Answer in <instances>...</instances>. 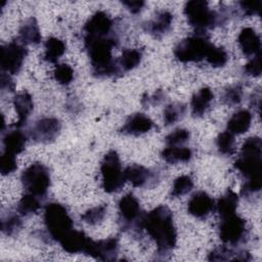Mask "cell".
I'll return each mask as SVG.
<instances>
[{"label":"cell","instance_id":"43","mask_svg":"<svg viewBox=\"0 0 262 262\" xmlns=\"http://www.w3.org/2000/svg\"><path fill=\"white\" fill-rule=\"evenodd\" d=\"M122 3L128 8V10L131 12V13H138L140 12V10L142 9V7L144 6L145 2L144 1H141V0H125V1H122Z\"/></svg>","mask_w":262,"mask_h":262},{"label":"cell","instance_id":"6","mask_svg":"<svg viewBox=\"0 0 262 262\" xmlns=\"http://www.w3.org/2000/svg\"><path fill=\"white\" fill-rule=\"evenodd\" d=\"M100 172L102 188L105 192L113 193L123 188L126 179L117 151L110 150L103 157L100 165Z\"/></svg>","mask_w":262,"mask_h":262},{"label":"cell","instance_id":"29","mask_svg":"<svg viewBox=\"0 0 262 262\" xmlns=\"http://www.w3.org/2000/svg\"><path fill=\"white\" fill-rule=\"evenodd\" d=\"M142 53L138 49H125L118 60L119 68L124 71H131L136 68L141 61Z\"/></svg>","mask_w":262,"mask_h":262},{"label":"cell","instance_id":"11","mask_svg":"<svg viewBox=\"0 0 262 262\" xmlns=\"http://www.w3.org/2000/svg\"><path fill=\"white\" fill-rule=\"evenodd\" d=\"M114 21L103 11H96L92 14L84 26V38L107 37L112 31Z\"/></svg>","mask_w":262,"mask_h":262},{"label":"cell","instance_id":"7","mask_svg":"<svg viewBox=\"0 0 262 262\" xmlns=\"http://www.w3.org/2000/svg\"><path fill=\"white\" fill-rule=\"evenodd\" d=\"M20 180L27 192L38 198L44 196L50 186L49 171L42 163H34L30 165L23 171Z\"/></svg>","mask_w":262,"mask_h":262},{"label":"cell","instance_id":"2","mask_svg":"<svg viewBox=\"0 0 262 262\" xmlns=\"http://www.w3.org/2000/svg\"><path fill=\"white\" fill-rule=\"evenodd\" d=\"M114 37L84 38L85 47L90 57L93 73L99 77L113 76L120 72L117 61L113 59L112 50L117 45Z\"/></svg>","mask_w":262,"mask_h":262},{"label":"cell","instance_id":"3","mask_svg":"<svg viewBox=\"0 0 262 262\" xmlns=\"http://www.w3.org/2000/svg\"><path fill=\"white\" fill-rule=\"evenodd\" d=\"M44 223L50 237L58 242L73 227V220L66 207L59 203H49L44 210Z\"/></svg>","mask_w":262,"mask_h":262},{"label":"cell","instance_id":"33","mask_svg":"<svg viewBox=\"0 0 262 262\" xmlns=\"http://www.w3.org/2000/svg\"><path fill=\"white\" fill-rule=\"evenodd\" d=\"M193 187V181L191 177L187 175H182L179 176L175 179L172 190H171V195L174 198H178L181 195H184L188 193Z\"/></svg>","mask_w":262,"mask_h":262},{"label":"cell","instance_id":"37","mask_svg":"<svg viewBox=\"0 0 262 262\" xmlns=\"http://www.w3.org/2000/svg\"><path fill=\"white\" fill-rule=\"evenodd\" d=\"M21 226V220L18 215L9 214L1 220V230L6 235H12Z\"/></svg>","mask_w":262,"mask_h":262},{"label":"cell","instance_id":"16","mask_svg":"<svg viewBox=\"0 0 262 262\" xmlns=\"http://www.w3.org/2000/svg\"><path fill=\"white\" fill-rule=\"evenodd\" d=\"M154 127V122L144 114L137 113L128 118L120 131L126 135L138 136L148 132Z\"/></svg>","mask_w":262,"mask_h":262},{"label":"cell","instance_id":"27","mask_svg":"<svg viewBox=\"0 0 262 262\" xmlns=\"http://www.w3.org/2000/svg\"><path fill=\"white\" fill-rule=\"evenodd\" d=\"M161 156L167 163L176 164L180 162H188L192 157V151L188 147L169 146L162 150Z\"/></svg>","mask_w":262,"mask_h":262},{"label":"cell","instance_id":"41","mask_svg":"<svg viewBox=\"0 0 262 262\" xmlns=\"http://www.w3.org/2000/svg\"><path fill=\"white\" fill-rule=\"evenodd\" d=\"M244 71L247 75L252 77H259L262 72V66H261V54L258 53L255 55L253 59H251L247 64L244 67Z\"/></svg>","mask_w":262,"mask_h":262},{"label":"cell","instance_id":"4","mask_svg":"<svg viewBox=\"0 0 262 262\" xmlns=\"http://www.w3.org/2000/svg\"><path fill=\"white\" fill-rule=\"evenodd\" d=\"M183 11L188 24L193 27L198 33H204V31L212 29L218 24L219 15L216 11L210 9L207 1H188L185 3Z\"/></svg>","mask_w":262,"mask_h":262},{"label":"cell","instance_id":"12","mask_svg":"<svg viewBox=\"0 0 262 262\" xmlns=\"http://www.w3.org/2000/svg\"><path fill=\"white\" fill-rule=\"evenodd\" d=\"M58 243L60 244L61 248L70 254L83 253L87 255L92 239L88 237L83 231L73 228L67 234H64L58 241Z\"/></svg>","mask_w":262,"mask_h":262},{"label":"cell","instance_id":"5","mask_svg":"<svg viewBox=\"0 0 262 262\" xmlns=\"http://www.w3.org/2000/svg\"><path fill=\"white\" fill-rule=\"evenodd\" d=\"M211 45L203 33H196L180 41L174 49V55L181 62H198L206 58Z\"/></svg>","mask_w":262,"mask_h":262},{"label":"cell","instance_id":"30","mask_svg":"<svg viewBox=\"0 0 262 262\" xmlns=\"http://www.w3.org/2000/svg\"><path fill=\"white\" fill-rule=\"evenodd\" d=\"M40 207L41 204L38 196L31 193H26L18 202L17 211L23 216H29L36 213L40 209Z\"/></svg>","mask_w":262,"mask_h":262},{"label":"cell","instance_id":"42","mask_svg":"<svg viewBox=\"0 0 262 262\" xmlns=\"http://www.w3.org/2000/svg\"><path fill=\"white\" fill-rule=\"evenodd\" d=\"M241 10L244 15L246 16H251L254 14H260V9H261V0L257 1H241L239 3Z\"/></svg>","mask_w":262,"mask_h":262},{"label":"cell","instance_id":"20","mask_svg":"<svg viewBox=\"0 0 262 262\" xmlns=\"http://www.w3.org/2000/svg\"><path fill=\"white\" fill-rule=\"evenodd\" d=\"M214 98V94L209 87H203L195 92L191 98V113L194 117L203 116L210 106Z\"/></svg>","mask_w":262,"mask_h":262},{"label":"cell","instance_id":"13","mask_svg":"<svg viewBox=\"0 0 262 262\" xmlns=\"http://www.w3.org/2000/svg\"><path fill=\"white\" fill-rule=\"evenodd\" d=\"M118 207L120 219L121 222L124 223V226H129L132 222H135L140 218V205L134 194L127 193L122 196Z\"/></svg>","mask_w":262,"mask_h":262},{"label":"cell","instance_id":"25","mask_svg":"<svg viewBox=\"0 0 262 262\" xmlns=\"http://www.w3.org/2000/svg\"><path fill=\"white\" fill-rule=\"evenodd\" d=\"M125 179L135 187H141L150 179V171L140 165H131L124 170Z\"/></svg>","mask_w":262,"mask_h":262},{"label":"cell","instance_id":"24","mask_svg":"<svg viewBox=\"0 0 262 262\" xmlns=\"http://www.w3.org/2000/svg\"><path fill=\"white\" fill-rule=\"evenodd\" d=\"M27 137L23 132L18 130L10 131L3 137L4 152H8L14 156L18 155L25 149Z\"/></svg>","mask_w":262,"mask_h":262},{"label":"cell","instance_id":"14","mask_svg":"<svg viewBox=\"0 0 262 262\" xmlns=\"http://www.w3.org/2000/svg\"><path fill=\"white\" fill-rule=\"evenodd\" d=\"M214 209V200L205 191H198L188 201L187 211L195 218H205Z\"/></svg>","mask_w":262,"mask_h":262},{"label":"cell","instance_id":"17","mask_svg":"<svg viewBox=\"0 0 262 262\" xmlns=\"http://www.w3.org/2000/svg\"><path fill=\"white\" fill-rule=\"evenodd\" d=\"M243 53L246 56L257 55L260 53L261 41L259 35L252 28H244L237 38Z\"/></svg>","mask_w":262,"mask_h":262},{"label":"cell","instance_id":"1","mask_svg":"<svg viewBox=\"0 0 262 262\" xmlns=\"http://www.w3.org/2000/svg\"><path fill=\"white\" fill-rule=\"evenodd\" d=\"M137 225H139V228H143L155 241L160 254H168L175 248L177 231L174 225L173 214L168 207L161 205L142 215Z\"/></svg>","mask_w":262,"mask_h":262},{"label":"cell","instance_id":"31","mask_svg":"<svg viewBox=\"0 0 262 262\" xmlns=\"http://www.w3.org/2000/svg\"><path fill=\"white\" fill-rule=\"evenodd\" d=\"M206 60L214 68L223 67L228 60V54L223 47H217L215 45H211L208 53L206 55Z\"/></svg>","mask_w":262,"mask_h":262},{"label":"cell","instance_id":"9","mask_svg":"<svg viewBox=\"0 0 262 262\" xmlns=\"http://www.w3.org/2000/svg\"><path fill=\"white\" fill-rule=\"evenodd\" d=\"M247 235L246 220L236 214L222 218L219 225V237L224 244L236 245Z\"/></svg>","mask_w":262,"mask_h":262},{"label":"cell","instance_id":"26","mask_svg":"<svg viewBox=\"0 0 262 262\" xmlns=\"http://www.w3.org/2000/svg\"><path fill=\"white\" fill-rule=\"evenodd\" d=\"M238 205V196L237 194L232 191L231 189H228L217 202L216 208L221 218L230 216L232 214H235L236 208Z\"/></svg>","mask_w":262,"mask_h":262},{"label":"cell","instance_id":"22","mask_svg":"<svg viewBox=\"0 0 262 262\" xmlns=\"http://www.w3.org/2000/svg\"><path fill=\"white\" fill-rule=\"evenodd\" d=\"M41 33L35 17L27 19L19 29V39L23 44L35 45L41 41Z\"/></svg>","mask_w":262,"mask_h":262},{"label":"cell","instance_id":"34","mask_svg":"<svg viewBox=\"0 0 262 262\" xmlns=\"http://www.w3.org/2000/svg\"><path fill=\"white\" fill-rule=\"evenodd\" d=\"M185 106L182 103H171L164 110V122L166 125H172L183 117Z\"/></svg>","mask_w":262,"mask_h":262},{"label":"cell","instance_id":"44","mask_svg":"<svg viewBox=\"0 0 262 262\" xmlns=\"http://www.w3.org/2000/svg\"><path fill=\"white\" fill-rule=\"evenodd\" d=\"M1 88L2 89H7L9 91H12L14 88V84L12 82V80L10 79V77L8 75H6V73H2L1 75Z\"/></svg>","mask_w":262,"mask_h":262},{"label":"cell","instance_id":"8","mask_svg":"<svg viewBox=\"0 0 262 262\" xmlns=\"http://www.w3.org/2000/svg\"><path fill=\"white\" fill-rule=\"evenodd\" d=\"M27 54V48L23 43L17 41H12L2 45L0 57L2 71L7 74H17L24 64Z\"/></svg>","mask_w":262,"mask_h":262},{"label":"cell","instance_id":"38","mask_svg":"<svg viewBox=\"0 0 262 262\" xmlns=\"http://www.w3.org/2000/svg\"><path fill=\"white\" fill-rule=\"evenodd\" d=\"M189 136H190V134H189L188 130L178 128L166 136V143L169 146H175L178 144H182L189 139Z\"/></svg>","mask_w":262,"mask_h":262},{"label":"cell","instance_id":"35","mask_svg":"<svg viewBox=\"0 0 262 262\" xmlns=\"http://www.w3.org/2000/svg\"><path fill=\"white\" fill-rule=\"evenodd\" d=\"M106 206L105 205H100V206H96L93 207L89 210H87L82 216L81 219L90 224V225H95L99 222H101L106 214Z\"/></svg>","mask_w":262,"mask_h":262},{"label":"cell","instance_id":"19","mask_svg":"<svg viewBox=\"0 0 262 262\" xmlns=\"http://www.w3.org/2000/svg\"><path fill=\"white\" fill-rule=\"evenodd\" d=\"M12 103H13V106H14L15 112L18 117V120H17V123L15 124V126L20 127L24 125V123H26L27 119L29 118L30 114L32 113V111L34 108L33 98L28 92L24 91V92L17 93L13 97Z\"/></svg>","mask_w":262,"mask_h":262},{"label":"cell","instance_id":"39","mask_svg":"<svg viewBox=\"0 0 262 262\" xmlns=\"http://www.w3.org/2000/svg\"><path fill=\"white\" fill-rule=\"evenodd\" d=\"M17 168L16 159L14 155L3 152L0 158V172L2 175H8L14 172Z\"/></svg>","mask_w":262,"mask_h":262},{"label":"cell","instance_id":"10","mask_svg":"<svg viewBox=\"0 0 262 262\" xmlns=\"http://www.w3.org/2000/svg\"><path fill=\"white\" fill-rule=\"evenodd\" d=\"M61 123L58 119L52 117H45L39 119L31 128L30 135L33 140L42 143L53 141L59 134Z\"/></svg>","mask_w":262,"mask_h":262},{"label":"cell","instance_id":"32","mask_svg":"<svg viewBox=\"0 0 262 262\" xmlns=\"http://www.w3.org/2000/svg\"><path fill=\"white\" fill-rule=\"evenodd\" d=\"M216 144L219 152L225 156H231L235 150L234 136L229 131H224L220 133L216 139Z\"/></svg>","mask_w":262,"mask_h":262},{"label":"cell","instance_id":"23","mask_svg":"<svg viewBox=\"0 0 262 262\" xmlns=\"http://www.w3.org/2000/svg\"><path fill=\"white\" fill-rule=\"evenodd\" d=\"M250 254L246 251H234L225 246L214 249L208 256L210 261H225V260H235V261H248L250 260Z\"/></svg>","mask_w":262,"mask_h":262},{"label":"cell","instance_id":"40","mask_svg":"<svg viewBox=\"0 0 262 262\" xmlns=\"http://www.w3.org/2000/svg\"><path fill=\"white\" fill-rule=\"evenodd\" d=\"M243 96V89L239 85L231 86L227 88L223 95V100L229 105H234L241 102Z\"/></svg>","mask_w":262,"mask_h":262},{"label":"cell","instance_id":"21","mask_svg":"<svg viewBox=\"0 0 262 262\" xmlns=\"http://www.w3.org/2000/svg\"><path fill=\"white\" fill-rule=\"evenodd\" d=\"M252 114L248 110H241L233 114L227 122V131L232 134H243L251 126Z\"/></svg>","mask_w":262,"mask_h":262},{"label":"cell","instance_id":"18","mask_svg":"<svg viewBox=\"0 0 262 262\" xmlns=\"http://www.w3.org/2000/svg\"><path fill=\"white\" fill-rule=\"evenodd\" d=\"M173 20V15L169 11L162 10L157 13V15L145 25V31L152 35L155 38H161L166 34L170 28Z\"/></svg>","mask_w":262,"mask_h":262},{"label":"cell","instance_id":"15","mask_svg":"<svg viewBox=\"0 0 262 262\" xmlns=\"http://www.w3.org/2000/svg\"><path fill=\"white\" fill-rule=\"evenodd\" d=\"M118 251V239L115 237H110L107 239L93 241L89 256L102 261H111L116 259Z\"/></svg>","mask_w":262,"mask_h":262},{"label":"cell","instance_id":"28","mask_svg":"<svg viewBox=\"0 0 262 262\" xmlns=\"http://www.w3.org/2000/svg\"><path fill=\"white\" fill-rule=\"evenodd\" d=\"M66 44L62 40L50 37L45 42L44 59L48 62H56L58 58L66 52Z\"/></svg>","mask_w":262,"mask_h":262},{"label":"cell","instance_id":"36","mask_svg":"<svg viewBox=\"0 0 262 262\" xmlns=\"http://www.w3.org/2000/svg\"><path fill=\"white\" fill-rule=\"evenodd\" d=\"M55 81L61 85H69L74 79V71L68 63L57 64L53 71Z\"/></svg>","mask_w":262,"mask_h":262}]
</instances>
